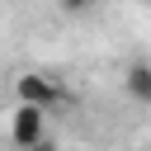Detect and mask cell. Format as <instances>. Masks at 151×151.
<instances>
[{"label":"cell","mask_w":151,"mask_h":151,"mask_svg":"<svg viewBox=\"0 0 151 151\" xmlns=\"http://www.w3.org/2000/svg\"><path fill=\"white\" fill-rule=\"evenodd\" d=\"M9 137H14V146L28 151L38 137H47V109H38V104H19L14 118H9Z\"/></svg>","instance_id":"obj_1"},{"label":"cell","mask_w":151,"mask_h":151,"mask_svg":"<svg viewBox=\"0 0 151 151\" xmlns=\"http://www.w3.org/2000/svg\"><path fill=\"white\" fill-rule=\"evenodd\" d=\"M57 99V85L47 76H19V104H38V109H52Z\"/></svg>","instance_id":"obj_2"},{"label":"cell","mask_w":151,"mask_h":151,"mask_svg":"<svg viewBox=\"0 0 151 151\" xmlns=\"http://www.w3.org/2000/svg\"><path fill=\"white\" fill-rule=\"evenodd\" d=\"M123 90H127L137 104H151V61H132L127 76H123Z\"/></svg>","instance_id":"obj_3"},{"label":"cell","mask_w":151,"mask_h":151,"mask_svg":"<svg viewBox=\"0 0 151 151\" xmlns=\"http://www.w3.org/2000/svg\"><path fill=\"white\" fill-rule=\"evenodd\" d=\"M61 9H90V0H61Z\"/></svg>","instance_id":"obj_4"}]
</instances>
